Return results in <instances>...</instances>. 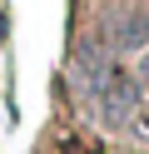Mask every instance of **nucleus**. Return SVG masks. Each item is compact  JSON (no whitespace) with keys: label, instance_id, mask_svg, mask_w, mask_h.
<instances>
[{"label":"nucleus","instance_id":"f257e3e1","mask_svg":"<svg viewBox=\"0 0 149 154\" xmlns=\"http://www.w3.org/2000/svg\"><path fill=\"white\" fill-rule=\"evenodd\" d=\"M89 90H99V114H104L109 124H124L129 119V109H134V100H139V90H134V80H129L124 70H89Z\"/></svg>","mask_w":149,"mask_h":154},{"label":"nucleus","instance_id":"f03ea898","mask_svg":"<svg viewBox=\"0 0 149 154\" xmlns=\"http://www.w3.org/2000/svg\"><path fill=\"white\" fill-rule=\"evenodd\" d=\"M114 40L124 45V50H144L149 45V10L144 5H129V10L114 20Z\"/></svg>","mask_w":149,"mask_h":154}]
</instances>
